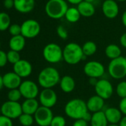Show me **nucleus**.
Listing matches in <instances>:
<instances>
[{"instance_id": "nucleus-2", "label": "nucleus", "mask_w": 126, "mask_h": 126, "mask_svg": "<svg viewBox=\"0 0 126 126\" xmlns=\"http://www.w3.org/2000/svg\"><path fill=\"white\" fill-rule=\"evenodd\" d=\"M61 77L58 70L53 67L43 68L39 74L38 83L44 88H53L59 84Z\"/></svg>"}, {"instance_id": "nucleus-13", "label": "nucleus", "mask_w": 126, "mask_h": 126, "mask_svg": "<svg viewBox=\"0 0 126 126\" xmlns=\"http://www.w3.org/2000/svg\"><path fill=\"white\" fill-rule=\"evenodd\" d=\"M57 94L52 88H44L39 94V102L41 106L51 108L57 102Z\"/></svg>"}, {"instance_id": "nucleus-7", "label": "nucleus", "mask_w": 126, "mask_h": 126, "mask_svg": "<svg viewBox=\"0 0 126 126\" xmlns=\"http://www.w3.org/2000/svg\"><path fill=\"white\" fill-rule=\"evenodd\" d=\"M83 71L90 79H99L105 74V68L104 65L100 62L89 61L84 65Z\"/></svg>"}, {"instance_id": "nucleus-39", "label": "nucleus", "mask_w": 126, "mask_h": 126, "mask_svg": "<svg viewBox=\"0 0 126 126\" xmlns=\"http://www.w3.org/2000/svg\"><path fill=\"white\" fill-rule=\"evenodd\" d=\"M72 126H88V122L85 121L83 119H77L74 121Z\"/></svg>"}, {"instance_id": "nucleus-36", "label": "nucleus", "mask_w": 126, "mask_h": 126, "mask_svg": "<svg viewBox=\"0 0 126 126\" xmlns=\"http://www.w3.org/2000/svg\"><path fill=\"white\" fill-rule=\"evenodd\" d=\"M0 126H13L12 119L4 115H0Z\"/></svg>"}, {"instance_id": "nucleus-22", "label": "nucleus", "mask_w": 126, "mask_h": 126, "mask_svg": "<svg viewBox=\"0 0 126 126\" xmlns=\"http://www.w3.org/2000/svg\"><path fill=\"white\" fill-rule=\"evenodd\" d=\"M77 9L82 16L91 17L95 14V7L92 3L82 1L77 5Z\"/></svg>"}, {"instance_id": "nucleus-28", "label": "nucleus", "mask_w": 126, "mask_h": 126, "mask_svg": "<svg viewBox=\"0 0 126 126\" xmlns=\"http://www.w3.org/2000/svg\"><path fill=\"white\" fill-rule=\"evenodd\" d=\"M11 17L5 12L0 13V31H5L11 26Z\"/></svg>"}, {"instance_id": "nucleus-34", "label": "nucleus", "mask_w": 126, "mask_h": 126, "mask_svg": "<svg viewBox=\"0 0 126 126\" xmlns=\"http://www.w3.org/2000/svg\"><path fill=\"white\" fill-rule=\"evenodd\" d=\"M9 33L13 36H19V35H22V28H21V25H18V24H14L11 25L9 28Z\"/></svg>"}, {"instance_id": "nucleus-24", "label": "nucleus", "mask_w": 126, "mask_h": 126, "mask_svg": "<svg viewBox=\"0 0 126 126\" xmlns=\"http://www.w3.org/2000/svg\"><path fill=\"white\" fill-rule=\"evenodd\" d=\"M90 123L91 126H108V122L104 110L92 113Z\"/></svg>"}, {"instance_id": "nucleus-37", "label": "nucleus", "mask_w": 126, "mask_h": 126, "mask_svg": "<svg viewBox=\"0 0 126 126\" xmlns=\"http://www.w3.org/2000/svg\"><path fill=\"white\" fill-rule=\"evenodd\" d=\"M8 62V56L7 53L0 50V68H2L6 65Z\"/></svg>"}, {"instance_id": "nucleus-32", "label": "nucleus", "mask_w": 126, "mask_h": 126, "mask_svg": "<svg viewBox=\"0 0 126 126\" xmlns=\"http://www.w3.org/2000/svg\"><path fill=\"white\" fill-rule=\"evenodd\" d=\"M22 94L19 88L10 90L8 93V98L9 101L12 102H19L22 97Z\"/></svg>"}, {"instance_id": "nucleus-31", "label": "nucleus", "mask_w": 126, "mask_h": 126, "mask_svg": "<svg viewBox=\"0 0 126 126\" xmlns=\"http://www.w3.org/2000/svg\"><path fill=\"white\" fill-rule=\"evenodd\" d=\"M7 56H8V62L11 63L13 65L16 64V62H18L19 60L22 59L20 57L19 52L12 50H10L7 53Z\"/></svg>"}, {"instance_id": "nucleus-44", "label": "nucleus", "mask_w": 126, "mask_h": 126, "mask_svg": "<svg viewBox=\"0 0 126 126\" xmlns=\"http://www.w3.org/2000/svg\"><path fill=\"white\" fill-rule=\"evenodd\" d=\"M67 1L71 3V4H74V5H79L80 2H82L84 0H67Z\"/></svg>"}, {"instance_id": "nucleus-18", "label": "nucleus", "mask_w": 126, "mask_h": 126, "mask_svg": "<svg viewBox=\"0 0 126 126\" xmlns=\"http://www.w3.org/2000/svg\"><path fill=\"white\" fill-rule=\"evenodd\" d=\"M104 112L109 124L118 125L121 119L122 118V113L119 109V108L109 107L106 108Z\"/></svg>"}, {"instance_id": "nucleus-8", "label": "nucleus", "mask_w": 126, "mask_h": 126, "mask_svg": "<svg viewBox=\"0 0 126 126\" xmlns=\"http://www.w3.org/2000/svg\"><path fill=\"white\" fill-rule=\"evenodd\" d=\"M2 115H4L10 119H16L18 118L23 113L22 104L19 102H12L7 101L2 104L1 106Z\"/></svg>"}, {"instance_id": "nucleus-4", "label": "nucleus", "mask_w": 126, "mask_h": 126, "mask_svg": "<svg viewBox=\"0 0 126 126\" xmlns=\"http://www.w3.org/2000/svg\"><path fill=\"white\" fill-rule=\"evenodd\" d=\"M68 9L65 0H48L45 5V13L51 19H59L65 16Z\"/></svg>"}, {"instance_id": "nucleus-49", "label": "nucleus", "mask_w": 126, "mask_h": 126, "mask_svg": "<svg viewBox=\"0 0 126 126\" xmlns=\"http://www.w3.org/2000/svg\"><path fill=\"white\" fill-rule=\"evenodd\" d=\"M2 113V110H1V106H0V115Z\"/></svg>"}, {"instance_id": "nucleus-14", "label": "nucleus", "mask_w": 126, "mask_h": 126, "mask_svg": "<svg viewBox=\"0 0 126 126\" xmlns=\"http://www.w3.org/2000/svg\"><path fill=\"white\" fill-rule=\"evenodd\" d=\"M13 70L14 72L16 73L21 78H25L29 77L32 74L33 67L31 62H29L28 60L21 59L14 65Z\"/></svg>"}, {"instance_id": "nucleus-19", "label": "nucleus", "mask_w": 126, "mask_h": 126, "mask_svg": "<svg viewBox=\"0 0 126 126\" xmlns=\"http://www.w3.org/2000/svg\"><path fill=\"white\" fill-rule=\"evenodd\" d=\"M34 6L35 0H14L15 9L22 14H27L32 11Z\"/></svg>"}, {"instance_id": "nucleus-45", "label": "nucleus", "mask_w": 126, "mask_h": 126, "mask_svg": "<svg viewBox=\"0 0 126 126\" xmlns=\"http://www.w3.org/2000/svg\"><path fill=\"white\" fill-rule=\"evenodd\" d=\"M4 87V84H3V79L2 77L0 75V91L2 90V88Z\"/></svg>"}, {"instance_id": "nucleus-46", "label": "nucleus", "mask_w": 126, "mask_h": 126, "mask_svg": "<svg viewBox=\"0 0 126 126\" xmlns=\"http://www.w3.org/2000/svg\"><path fill=\"white\" fill-rule=\"evenodd\" d=\"M85 2H89V3H92L93 4V2H94V0H84Z\"/></svg>"}, {"instance_id": "nucleus-42", "label": "nucleus", "mask_w": 126, "mask_h": 126, "mask_svg": "<svg viewBox=\"0 0 126 126\" xmlns=\"http://www.w3.org/2000/svg\"><path fill=\"white\" fill-rule=\"evenodd\" d=\"M119 126H126V116H122L120 122H119Z\"/></svg>"}, {"instance_id": "nucleus-27", "label": "nucleus", "mask_w": 126, "mask_h": 126, "mask_svg": "<svg viewBox=\"0 0 126 126\" xmlns=\"http://www.w3.org/2000/svg\"><path fill=\"white\" fill-rule=\"evenodd\" d=\"M82 48L83 53L86 57L93 56L94 54L96 53L97 50V46L96 43L93 41L85 42L82 46Z\"/></svg>"}, {"instance_id": "nucleus-12", "label": "nucleus", "mask_w": 126, "mask_h": 126, "mask_svg": "<svg viewBox=\"0 0 126 126\" xmlns=\"http://www.w3.org/2000/svg\"><path fill=\"white\" fill-rule=\"evenodd\" d=\"M22 96L27 99H36L39 94L37 84L31 80H25L22 82L19 88Z\"/></svg>"}, {"instance_id": "nucleus-38", "label": "nucleus", "mask_w": 126, "mask_h": 126, "mask_svg": "<svg viewBox=\"0 0 126 126\" xmlns=\"http://www.w3.org/2000/svg\"><path fill=\"white\" fill-rule=\"evenodd\" d=\"M119 109L124 116H126V97L121 99L119 103Z\"/></svg>"}, {"instance_id": "nucleus-48", "label": "nucleus", "mask_w": 126, "mask_h": 126, "mask_svg": "<svg viewBox=\"0 0 126 126\" xmlns=\"http://www.w3.org/2000/svg\"><path fill=\"white\" fill-rule=\"evenodd\" d=\"M117 1H119V2H125L126 0H117Z\"/></svg>"}, {"instance_id": "nucleus-9", "label": "nucleus", "mask_w": 126, "mask_h": 126, "mask_svg": "<svg viewBox=\"0 0 126 126\" xmlns=\"http://www.w3.org/2000/svg\"><path fill=\"white\" fill-rule=\"evenodd\" d=\"M96 95L104 100L110 99L113 94V87L111 82L106 79H100L94 85Z\"/></svg>"}, {"instance_id": "nucleus-41", "label": "nucleus", "mask_w": 126, "mask_h": 126, "mask_svg": "<svg viewBox=\"0 0 126 126\" xmlns=\"http://www.w3.org/2000/svg\"><path fill=\"white\" fill-rule=\"evenodd\" d=\"M119 42H120L121 45H122L123 47L126 48V32L124 33L120 36Z\"/></svg>"}, {"instance_id": "nucleus-35", "label": "nucleus", "mask_w": 126, "mask_h": 126, "mask_svg": "<svg viewBox=\"0 0 126 126\" xmlns=\"http://www.w3.org/2000/svg\"><path fill=\"white\" fill-rule=\"evenodd\" d=\"M56 33L57 35L59 38H61L62 39L65 40L68 38V33L67 30L63 27L62 25H59L56 28Z\"/></svg>"}, {"instance_id": "nucleus-1", "label": "nucleus", "mask_w": 126, "mask_h": 126, "mask_svg": "<svg viewBox=\"0 0 126 126\" xmlns=\"http://www.w3.org/2000/svg\"><path fill=\"white\" fill-rule=\"evenodd\" d=\"M65 113L71 119H84L89 112L86 105V102L81 99H73L69 100L64 108Z\"/></svg>"}, {"instance_id": "nucleus-23", "label": "nucleus", "mask_w": 126, "mask_h": 126, "mask_svg": "<svg viewBox=\"0 0 126 126\" xmlns=\"http://www.w3.org/2000/svg\"><path fill=\"white\" fill-rule=\"evenodd\" d=\"M25 46V38L22 35L12 36L9 41V47L11 50L19 52L24 49Z\"/></svg>"}, {"instance_id": "nucleus-20", "label": "nucleus", "mask_w": 126, "mask_h": 126, "mask_svg": "<svg viewBox=\"0 0 126 126\" xmlns=\"http://www.w3.org/2000/svg\"><path fill=\"white\" fill-rule=\"evenodd\" d=\"M59 86L61 90L66 94L71 93L76 87V82L74 79L69 75H65L61 77L59 82Z\"/></svg>"}, {"instance_id": "nucleus-43", "label": "nucleus", "mask_w": 126, "mask_h": 126, "mask_svg": "<svg viewBox=\"0 0 126 126\" xmlns=\"http://www.w3.org/2000/svg\"><path fill=\"white\" fill-rule=\"evenodd\" d=\"M122 22L123 25L126 28V10L122 14Z\"/></svg>"}, {"instance_id": "nucleus-11", "label": "nucleus", "mask_w": 126, "mask_h": 126, "mask_svg": "<svg viewBox=\"0 0 126 126\" xmlns=\"http://www.w3.org/2000/svg\"><path fill=\"white\" fill-rule=\"evenodd\" d=\"M22 35L25 38L33 39L36 37L40 33V25L35 19L25 20L21 25Z\"/></svg>"}, {"instance_id": "nucleus-40", "label": "nucleus", "mask_w": 126, "mask_h": 126, "mask_svg": "<svg viewBox=\"0 0 126 126\" xmlns=\"http://www.w3.org/2000/svg\"><path fill=\"white\" fill-rule=\"evenodd\" d=\"M3 4L6 8H12L13 7H14V0H4Z\"/></svg>"}, {"instance_id": "nucleus-33", "label": "nucleus", "mask_w": 126, "mask_h": 126, "mask_svg": "<svg viewBox=\"0 0 126 126\" xmlns=\"http://www.w3.org/2000/svg\"><path fill=\"white\" fill-rule=\"evenodd\" d=\"M65 125H66L65 118L62 116L57 115L53 116L50 126H65Z\"/></svg>"}, {"instance_id": "nucleus-3", "label": "nucleus", "mask_w": 126, "mask_h": 126, "mask_svg": "<svg viewBox=\"0 0 126 126\" xmlns=\"http://www.w3.org/2000/svg\"><path fill=\"white\" fill-rule=\"evenodd\" d=\"M85 57L82 46L76 42H70L63 48V60L68 65H77Z\"/></svg>"}, {"instance_id": "nucleus-6", "label": "nucleus", "mask_w": 126, "mask_h": 126, "mask_svg": "<svg viewBox=\"0 0 126 126\" xmlns=\"http://www.w3.org/2000/svg\"><path fill=\"white\" fill-rule=\"evenodd\" d=\"M42 55L46 62L50 64H56L63 60V49L56 43H49L45 46Z\"/></svg>"}, {"instance_id": "nucleus-17", "label": "nucleus", "mask_w": 126, "mask_h": 126, "mask_svg": "<svg viewBox=\"0 0 126 126\" xmlns=\"http://www.w3.org/2000/svg\"><path fill=\"white\" fill-rule=\"evenodd\" d=\"M86 105L89 112L94 113L103 110L105 106V100L97 95L91 96L86 102Z\"/></svg>"}, {"instance_id": "nucleus-16", "label": "nucleus", "mask_w": 126, "mask_h": 126, "mask_svg": "<svg viewBox=\"0 0 126 126\" xmlns=\"http://www.w3.org/2000/svg\"><path fill=\"white\" fill-rule=\"evenodd\" d=\"M3 84L4 86L9 90L19 88L22 84V78L18 76L14 71L6 73L3 77Z\"/></svg>"}, {"instance_id": "nucleus-30", "label": "nucleus", "mask_w": 126, "mask_h": 126, "mask_svg": "<svg viewBox=\"0 0 126 126\" xmlns=\"http://www.w3.org/2000/svg\"><path fill=\"white\" fill-rule=\"evenodd\" d=\"M116 94L121 99L126 97V81L119 82L116 87Z\"/></svg>"}, {"instance_id": "nucleus-26", "label": "nucleus", "mask_w": 126, "mask_h": 126, "mask_svg": "<svg viewBox=\"0 0 126 126\" xmlns=\"http://www.w3.org/2000/svg\"><path fill=\"white\" fill-rule=\"evenodd\" d=\"M65 17L66 18V19L71 23H75L77 22H78L81 17V15L77 9V8H68Z\"/></svg>"}, {"instance_id": "nucleus-5", "label": "nucleus", "mask_w": 126, "mask_h": 126, "mask_svg": "<svg viewBox=\"0 0 126 126\" xmlns=\"http://www.w3.org/2000/svg\"><path fill=\"white\" fill-rule=\"evenodd\" d=\"M108 72L114 79H122L126 77V57L119 56L110 61L108 66Z\"/></svg>"}, {"instance_id": "nucleus-15", "label": "nucleus", "mask_w": 126, "mask_h": 126, "mask_svg": "<svg viewBox=\"0 0 126 126\" xmlns=\"http://www.w3.org/2000/svg\"><path fill=\"white\" fill-rule=\"evenodd\" d=\"M102 10L105 17L114 19L119 14V5L114 0H105L102 5Z\"/></svg>"}, {"instance_id": "nucleus-25", "label": "nucleus", "mask_w": 126, "mask_h": 126, "mask_svg": "<svg viewBox=\"0 0 126 126\" xmlns=\"http://www.w3.org/2000/svg\"><path fill=\"white\" fill-rule=\"evenodd\" d=\"M105 54L108 59L112 60V59H115L121 56L122 50H121V48L117 45L110 44L105 47Z\"/></svg>"}, {"instance_id": "nucleus-50", "label": "nucleus", "mask_w": 126, "mask_h": 126, "mask_svg": "<svg viewBox=\"0 0 126 126\" xmlns=\"http://www.w3.org/2000/svg\"><path fill=\"white\" fill-rule=\"evenodd\" d=\"M0 46H1V42H0Z\"/></svg>"}, {"instance_id": "nucleus-21", "label": "nucleus", "mask_w": 126, "mask_h": 126, "mask_svg": "<svg viewBox=\"0 0 126 126\" xmlns=\"http://www.w3.org/2000/svg\"><path fill=\"white\" fill-rule=\"evenodd\" d=\"M39 102L36 99H27L22 104L23 113L34 115L39 108Z\"/></svg>"}, {"instance_id": "nucleus-29", "label": "nucleus", "mask_w": 126, "mask_h": 126, "mask_svg": "<svg viewBox=\"0 0 126 126\" xmlns=\"http://www.w3.org/2000/svg\"><path fill=\"white\" fill-rule=\"evenodd\" d=\"M19 121L20 124L23 126H31L35 120H34V116L33 115L22 113L19 117Z\"/></svg>"}, {"instance_id": "nucleus-10", "label": "nucleus", "mask_w": 126, "mask_h": 126, "mask_svg": "<svg viewBox=\"0 0 126 126\" xmlns=\"http://www.w3.org/2000/svg\"><path fill=\"white\" fill-rule=\"evenodd\" d=\"M33 116L35 122L39 126H50L54 116L51 108L40 106Z\"/></svg>"}, {"instance_id": "nucleus-47", "label": "nucleus", "mask_w": 126, "mask_h": 126, "mask_svg": "<svg viewBox=\"0 0 126 126\" xmlns=\"http://www.w3.org/2000/svg\"><path fill=\"white\" fill-rule=\"evenodd\" d=\"M108 126H119V125H113V124H109Z\"/></svg>"}]
</instances>
